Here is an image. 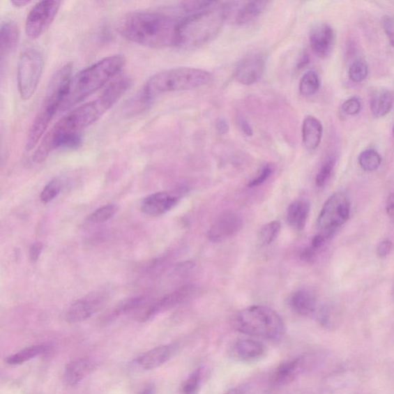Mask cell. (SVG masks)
Wrapping results in <instances>:
<instances>
[{
    "mask_svg": "<svg viewBox=\"0 0 394 394\" xmlns=\"http://www.w3.org/2000/svg\"><path fill=\"white\" fill-rule=\"evenodd\" d=\"M243 225V219L239 214L225 212L213 222L208 232V238L213 243L224 242L239 233Z\"/></svg>",
    "mask_w": 394,
    "mask_h": 394,
    "instance_id": "4fadbf2b",
    "label": "cell"
},
{
    "mask_svg": "<svg viewBox=\"0 0 394 394\" xmlns=\"http://www.w3.org/2000/svg\"><path fill=\"white\" fill-rule=\"evenodd\" d=\"M269 3L268 1H251L243 4L236 14V24L243 26L251 23L264 12Z\"/></svg>",
    "mask_w": 394,
    "mask_h": 394,
    "instance_id": "484cf974",
    "label": "cell"
},
{
    "mask_svg": "<svg viewBox=\"0 0 394 394\" xmlns=\"http://www.w3.org/2000/svg\"><path fill=\"white\" fill-rule=\"evenodd\" d=\"M193 288L192 287H184L177 291L162 296L157 302L151 305L139 315L138 319L141 322H145L157 316L161 312L175 307L181 303L192 294Z\"/></svg>",
    "mask_w": 394,
    "mask_h": 394,
    "instance_id": "ac0fdd59",
    "label": "cell"
},
{
    "mask_svg": "<svg viewBox=\"0 0 394 394\" xmlns=\"http://www.w3.org/2000/svg\"><path fill=\"white\" fill-rule=\"evenodd\" d=\"M273 174V167L270 165L264 167L259 176L252 180L248 185L249 188H254L263 184Z\"/></svg>",
    "mask_w": 394,
    "mask_h": 394,
    "instance_id": "ab89813d",
    "label": "cell"
},
{
    "mask_svg": "<svg viewBox=\"0 0 394 394\" xmlns=\"http://www.w3.org/2000/svg\"><path fill=\"white\" fill-rule=\"evenodd\" d=\"M342 109L347 115L355 116L360 113L361 102L358 98H349L342 105Z\"/></svg>",
    "mask_w": 394,
    "mask_h": 394,
    "instance_id": "74e56055",
    "label": "cell"
},
{
    "mask_svg": "<svg viewBox=\"0 0 394 394\" xmlns=\"http://www.w3.org/2000/svg\"><path fill=\"white\" fill-rule=\"evenodd\" d=\"M116 211V206L114 204L103 206L89 215L86 220L94 225L103 224L112 218Z\"/></svg>",
    "mask_w": 394,
    "mask_h": 394,
    "instance_id": "836d02e7",
    "label": "cell"
},
{
    "mask_svg": "<svg viewBox=\"0 0 394 394\" xmlns=\"http://www.w3.org/2000/svg\"><path fill=\"white\" fill-rule=\"evenodd\" d=\"M310 210V204L305 200H296L289 206L287 219L289 226L302 230L306 226Z\"/></svg>",
    "mask_w": 394,
    "mask_h": 394,
    "instance_id": "d4e9b609",
    "label": "cell"
},
{
    "mask_svg": "<svg viewBox=\"0 0 394 394\" xmlns=\"http://www.w3.org/2000/svg\"><path fill=\"white\" fill-rule=\"evenodd\" d=\"M229 353L236 361L252 363L258 362L264 358L266 348L257 340L243 338L234 342Z\"/></svg>",
    "mask_w": 394,
    "mask_h": 394,
    "instance_id": "5bb4252c",
    "label": "cell"
},
{
    "mask_svg": "<svg viewBox=\"0 0 394 394\" xmlns=\"http://www.w3.org/2000/svg\"><path fill=\"white\" fill-rule=\"evenodd\" d=\"M185 15L179 4L130 12L121 20L119 32L126 40L147 48L176 47Z\"/></svg>",
    "mask_w": 394,
    "mask_h": 394,
    "instance_id": "7a4b0ae2",
    "label": "cell"
},
{
    "mask_svg": "<svg viewBox=\"0 0 394 394\" xmlns=\"http://www.w3.org/2000/svg\"><path fill=\"white\" fill-rule=\"evenodd\" d=\"M309 63V56L308 55H303L301 58L298 65H297V69H301L303 66H306V65Z\"/></svg>",
    "mask_w": 394,
    "mask_h": 394,
    "instance_id": "c3c4849f",
    "label": "cell"
},
{
    "mask_svg": "<svg viewBox=\"0 0 394 394\" xmlns=\"http://www.w3.org/2000/svg\"><path fill=\"white\" fill-rule=\"evenodd\" d=\"M281 225L279 221L268 222L260 229L258 236L259 243L262 246H268L280 234Z\"/></svg>",
    "mask_w": 394,
    "mask_h": 394,
    "instance_id": "1f68e13d",
    "label": "cell"
},
{
    "mask_svg": "<svg viewBox=\"0 0 394 394\" xmlns=\"http://www.w3.org/2000/svg\"><path fill=\"white\" fill-rule=\"evenodd\" d=\"M308 361L304 356H298L280 364L271 377L273 388H282L294 382L304 371Z\"/></svg>",
    "mask_w": 394,
    "mask_h": 394,
    "instance_id": "2e32d148",
    "label": "cell"
},
{
    "mask_svg": "<svg viewBox=\"0 0 394 394\" xmlns=\"http://www.w3.org/2000/svg\"><path fill=\"white\" fill-rule=\"evenodd\" d=\"M368 65L363 59H356L349 69V77L354 83H361L368 77Z\"/></svg>",
    "mask_w": 394,
    "mask_h": 394,
    "instance_id": "d590c367",
    "label": "cell"
},
{
    "mask_svg": "<svg viewBox=\"0 0 394 394\" xmlns=\"http://www.w3.org/2000/svg\"><path fill=\"white\" fill-rule=\"evenodd\" d=\"M225 394H252V388L249 384H242L234 386Z\"/></svg>",
    "mask_w": 394,
    "mask_h": 394,
    "instance_id": "7bdbcfd3",
    "label": "cell"
},
{
    "mask_svg": "<svg viewBox=\"0 0 394 394\" xmlns=\"http://www.w3.org/2000/svg\"><path fill=\"white\" fill-rule=\"evenodd\" d=\"M394 95L388 89L379 88L372 93L370 110L375 117L381 118L388 115L393 109Z\"/></svg>",
    "mask_w": 394,
    "mask_h": 394,
    "instance_id": "cb8c5ba5",
    "label": "cell"
},
{
    "mask_svg": "<svg viewBox=\"0 0 394 394\" xmlns=\"http://www.w3.org/2000/svg\"><path fill=\"white\" fill-rule=\"evenodd\" d=\"M29 3H31V1H27V0H16V1H12L11 4L13 5L15 7H24Z\"/></svg>",
    "mask_w": 394,
    "mask_h": 394,
    "instance_id": "7dc6e473",
    "label": "cell"
},
{
    "mask_svg": "<svg viewBox=\"0 0 394 394\" xmlns=\"http://www.w3.org/2000/svg\"><path fill=\"white\" fill-rule=\"evenodd\" d=\"M323 137V126L315 116L304 119L302 125V140L305 148L312 151L321 144Z\"/></svg>",
    "mask_w": 394,
    "mask_h": 394,
    "instance_id": "7402d4cb",
    "label": "cell"
},
{
    "mask_svg": "<svg viewBox=\"0 0 394 394\" xmlns=\"http://www.w3.org/2000/svg\"><path fill=\"white\" fill-rule=\"evenodd\" d=\"M62 189V183L55 178L47 183L40 193V200L43 204H48L54 199Z\"/></svg>",
    "mask_w": 394,
    "mask_h": 394,
    "instance_id": "8d00e7d4",
    "label": "cell"
},
{
    "mask_svg": "<svg viewBox=\"0 0 394 394\" xmlns=\"http://www.w3.org/2000/svg\"><path fill=\"white\" fill-rule=\"evenodd\" d=\"M43 249V245L40 242H36L32 245L31 249H29V259H31L33 263L36 262L39 259Z\"/></svg>",
    "mask_w": 394,
    "mask_h": 394,
    "instance_id": "b9f144b4",
    "label": "cell"
},
{
    "mask_svg": "<svg viewBox=\"0 0 394 394\" xmlns=\"http://www.w3.org/2000/svg\"><path fill=\"white\" fill-rule=\"evenodd\" d=\"M212 78L211 73L197 68H177L162 70L146 80L139 101L147 106L162 93L193 90L211 83Z\"/></svg>",
    "mask_w": 394,
    "mask_h": 394,
    "instance_id": "5b68a950",
    "label": "cell"
},
{
    "mask_svg": "<svg viewBox=\"0 0 394 394\" xmlns=\"http://www.w3.org/2000/svg\"><path fill=\"white\" fill-rule=\"evenodd\" d=\"M358 162L363 170L372 172V171H375L380 167L382 158L380 153L374 149H368L359 155Z\"/></svg>",
    "mask_w": 394,
    "mask_h": 394,
    "instance_id": "f1b7e54d",
    "label": "cell"
},
{
    "mask_svg": "<svg viewBox=\"0 0 394 394\" xmlns=\"http://www.w3.org/2000/svg\"><path fill=\"white\" fill-rule=\"evenodd\" d=\"M19 42V29L12 21H5L0 27V56L1 62L16 49Z\"/></svg>",
    "mask_w": 394,
    "mask_h": 394,
    "instance_id": "603a6c76",
    "label": "cell"
},
{
    "mask_svg": "<svg viewBox=\"0 0 394 394\" xmlns=\"http://www.w3.org/2000/svg\"><path fill=\"white\" fill-rule=\"evenodd\" d=\"M234 328L246 335L279 340L285 335L284 321L274 310L265 306L245 308L234 318Z\"/></svg>",
    "mask_w": 394,
    "mask_h": 394,
    "instance_id": "52a82bcc",
    "label": "cell"
},
{
    "mask_svg": "<svg viewBox=\"0 0 394 394\" xmlns=\"http://www.w3.org/2000/svg\"><path fill=\"white\" fill-rule=\"evenodd\" d=\"M238 124H239V128L241 131L247 137H252V135H254V130H252L251 125L246 119L243 117L239 118V120H238Z\"/></svg>",
    "mask_w": 394,
    "mask_h": 394,
    "instance_id": "ee69618b",
    "label": "cell"
},
{
    "mask_svg": "<svg viewBox=\"0 0 394 394\" xmlns=\"http://www.w3.org/2000/svg\"><path fill=\"white\" fill-rule=\"evenodd\" d=\"M61 2L41 1L29 11L26 21V32L31 39L39 38L54 23Z\"/></svg>",
    "mask_w": 394,
    "mask_h": 394,
    "instance_id": "30bf717a",
    "label": "cell"
},
{
    "mask_svg": "<svg viewBox=\"0 0 394 394\" xmlns=\"http://www.w3.org/2000/svg\"><path fill=\"white\" fill-rule=\"evenodd\" d=\"M107 300L105 292H93L73 303L66 312V321L72 324L86 321L98 312Z\"/></svg>",
    "mask_w": 394,
    "mask_h": 394,
    "instance_id": "7c38bea8",
    "label": "cell"
},
{
    "mask_svg": "<svg viewBox=\"0 0 394 394\" xmlns=\"http://www.w3.org/2000/svg\"><path fill=\"white\" fill-rule=\"evenodd\" d=\"M382 27L391 45L394 47V17L386 15L382 19Z\"/></svg>",
    "mask_w": 394,
    "mask_h": 394,
    "instance_id": "f35d334b",
    "label": "cell"
},
{
    "mask_svg": "<svg viewBox=\"0 0 394 394\" xmlns=\"http://www.w3.org/2000/svg\"><path fill=\"white\" fill-rule=\"evenodd\" d=\"M215 129L220 135H225L229 132V125L225 119H218L217 123H215Z\"/></svg>",
    "mask_w": 394,
    "mask_h": 394,
    "instance_id": "f6af8a7d",
    "label": "cell"
},
{
    "mask_svg": "<svg viewBox=\"0 0 394 394\" xmlns=\"http://www.w3.org/2000/svg\"><path fill=\"white\" fill-rule=\"evenodd\" d=\"M72 76V66L66 64L52 79L45 98L29 130L26 145L27 151L33 150L40 143L50 123L58 111H61Z\"/></svg>",
    "mask_w": 394,
    "mask_h": 394,
    "instance_id": "8992f818",
    "label": "cell"
},
{
    "mask_svg": "<svg viewBox=\"0 0 394 394\" xmlns=\"http://www.w3.org/2000/svg\"><path fill=\"white\" fill-rule=\"evenodd\" d=\"M393 249V243L390 240H385L379 243L377 254L380 257H388Z\"/></svg>",
    "mask_w": 394,
    "mask_h": 394,
    "instance_id": "60d3db41",
    "label": "cell"
},
{
    "mask_svg": "<svg viewBox=\"0 0 394 394\" xmlns=\"http://www.w3.org/2000/svg\"><path fill=\"white\" fill-rule=\"evenodd\" d=\"M144 301V297L143 296L131 297V298L123 301L117 305L116 308L107 316V321H111L120 316L130 313V312L141 306Z\"/></svg>",
    "mask_w": 394,
    "mask_h": 394,
    "instance_id": "83f0119b",
    "label": "cell"
},
{
    "mask_svg": "<svg viewBox=\"0 0 394 394\" xmlns=\"http://www.w3.org/2000/svg\"><path fill=\"white\" fill-rule=\"evenodd\" d=\"M154 393V388L153 386H148L147 388L139 394H153Z\"/></svg>",
    "mask_w": 394,
    "mask_h": 394,
    "instance_id": "681fc988",
    "label": "cell"
},
{
    "mask_svg": "<svg viewBox=\"0 0 394 394\" xmlns=\"http://www.w3.org/2000/svg\"><path fill=\"white\" fill-rule=\"evenodd\" d=\"M321 86L318 74L315 70H310L304 74L300 83V93L305 96L315 94Z\"/></svg>",
    "mask_w": 394,
    "mask_h": 394,
    "instance_id": "f546056e",
    "label": "cell"
},
{
    "mask_svg": "<svg viewBox=\"0 0 394 394\" xmlns=\"http://www.w3.org/2000/svg\"><path fill=\"white\" fill-rule=\"evenodd\" d=\"M50 349V346L47 344L29 347L16 354L9 356L6 361L7 363L10 364V365H19V364L26 363L35 358L36 356L48 354Z\"/></svg>",
    "mask_w": 394,
    "mask_h": 394,
    "instance_id": "4316f807",
    "label": "cell"
},
{
    "mask_svg": "<svg viewBox=\"0 0 394 394\" xmlns=\"http://www.w3.org/2000/svg\"><path fill=\"white\" fill-rule=\"evenodd\" d=\"M386 212L391 218L394 219V192L386 200Z\"/></svg>",
    "mask_w": 394,
    "mask_h": 394,
    "instance_id": "bcb514c9",
    "label": "cell"
},
{
    "mask_svg": "<svg viewBox=\"0 0 394 394\" xmlns=\"http://www.w3.org/2000/svg\"><path fill=\"white\" fill-rule=\"evenodd\" d=\"M289 307L303 317H315L319 310L316 295L308 289L296 291L289 301Z\"/></svg>",
    "mask_w": 394,
    "mask_h": 394,
    "instance_id": "ffe728a7",
    "label": "cell"
},
{
    "mask_svg": "<svg viewBox=\"0 0 394 394\" xmlns=\"http://www.w3.org/2000/svg\"><path fill=\"white\" fill-rule=\"evenodd\" d=\"M128 77L111 83L99 98L82 105L66 114L44 135L33 154L36 163L45 161L58 149H75L82 143V132L98 122L129 90Z\"/></svg>",
    "mask_w": 394,
    "mask_h": 394,
    "instance_id": "6da1fadb",
    "label": "cell"
},
{
    "mask_svg": "<svg viewBox=\"0 0 394 394\" xmlns=\"http://www.w3.org/2000/svg\"><path fill=\"white\" fill-rule=\"evenodd\" d=\"M393 136H394V126H393Z\"/></svg>",
    "mask_w": 394,
    "mask_h": 394,
    "instance_id": "816d5d0a",
    "label": "cell"
},
{
    "mask_svg": "<svg viewBox=\"0 0 394 394\" xmlns=\"http://www.w3.org/2000/svg\"><path fill=\"white\" fill-rule=\"evenodd\" d=\"M351 215V202L347 193H333L324 204L317 218L319 234L327 240L334 235L348 220Z\"/></svg>",
    "mask_w": 394,
    "mask_h": 394,
    "instance_id": "9c48e42d",
    "label": "cell"
},
{
    "mask_svg": "<svg viewBox=\"0 0 394 394\" xmlns=\"http://www.w3.org/2000/svg\"><path fill=\"white\" fill-rule=\"evenodd\" d=\"M315 317L318 322L326 328H333L339 324V314L329 307L319 308Z\"/></svg>",
    "mask_w": 394,
    "mask_h": 394,
    "instance_id": "e575fe53",
    "label": "cell"
},
{
    "mask_svg": "<svg viewBox=\"0 0 394 394\" xmlns=\"http://www.w3.org/2000/svg\"><path fill=\"white\" fill-rule=\"evenodd\" d=\"M44 56L37 48L28 49L20 57L17 66V86L20 98L29 100L38 87L44 68Z\"/></svg>",
    "mask_w": 394,
    "mask_h": 394,
    "instance_id": "ba28073f",
    "label": "cell"
},
{
    "mask_svg": "<svg viewBox=\"0 0 394 394\" xmlns=\"http://www.w3.org/2000/svg\"><path fill=\"white\" fill-rule=\"evenodd\" d=\"M266 64V55L264 52L250 54L238 63L235 71L236 80L245 86L257 83L264 75Z\"/></svg>",
    "mask_w": 394,
    "mask_h": 394,
    "instance_id": "8fae6325",
    "label": "cell"
},
{
    "mask_svg": "<svg viewBox=\"0 0 394 394\" xmlns=\"http://www.w3.org/2000/svg\"><path fill=\"white\" fill-rule=\"evenodd\" d=\"M181 197L173 192H158L146 197L141 206V210L151 217L157 218L172 210L180 202Z\"/></svg>",
    "mask_w": 394,
    "mask_h": 394,
    "instance_id": "9a60e30c",
    "label": "cell"
},
{
    "mask_svg": "<svg viewBox=\"0 0 394 394\" xmlns=\"http://www.w3.org/2000/svg\"><path fill=\"white\" fill-rule=\"evenodd\" d=\"M178 349L177 344L162 345L138 356L133 365L141 370L149 371L157 369L173 358Z\"/></svg>",
    "mask_w": 394,
    "mask_h": 394,
    "instance_id": "e0dca14e",
    "label": "cell"
},
{
    "mask_svg": "<svg viewBox=\"0 0 394 394\" xmlns=\"http://www.w3.org/2000/svg\"><path fill=\"white\" fill-rule=\"evenodd\" d=\"M312 49L321 57L331 54L335 43V33L333 27L327 24H319L312 28L310 33Z\"/></svg>",
    "mask_w": 394,
    "mask_h": 394,
    "instance_id": "d6986e66",
    "label": "cell"
},
{
    "mask_svg": "<svg viewBox=\"0 0 394 394\" xmlns=\"http://www.w3.org/2000/svg\"><path fill=\"white\" fill-rule=\"evenodd\" d=\"M336 158L333 155H328L322 162L321 168L316 177L317 187L322 188L329 182L332 176Z\"/></svg>",
    "mask_w": 394,
    "mask_h": 394,
    "instance_id": "4dcf8cb0",
    "label": "cell"
},
{
    "mask_svg": "<svg viewBox=\"0 0 394 394\" xmlns=\"http://www.w3.org/2000/svg\"><path fill=\"white\" fill-rule=\"evenodd\" d=\"M96 368V363L90 358H79L68 364L64 372V382L69 386L79 384L90 375Z\"/></svg>",
    "mask_w": 394,
    "mask_h": 394,
    "instance_id": "44dd1931",
    "label": "cell"
},
{
    "mask_svg": "<svg viewBox=\"0 0 394 394\" xmlns=\"http://www.w3.org/2000/svg\"><path fill=\"white\" fill-rule=\"evenodd\" d=\"M234 3L218 2L210 9L184 17L178 32L176 47L195 50L211 42L224 26Z\"/></svg>",
    "mask_w": 394,
    "mask_h": 394,
    "instance_id": "277c9868",
    "label": "cell"
},
{
    "mask_svg": "<svg viewBox=\"0 0 394 394\" xmlns=\"http://www.w3.org/2000/svg\"><path fill=\"white\" fill-rule=\"evenodd\" d=\"M203 374V368H199L195 370H193L183 381L181 386V393L197 394L199 390L200 385H202Z\"/></svg>",
    "mask_w": 394,
    "mask_h": 394,
    "instance_id": "d6a6232c",
    "label": "cell"
},
{
    "mask_svg": "<svg viewBox=\"0 0 394 394\" xmlns=\"http://www.w3.org/2000/svg\"><path fill=\"white\" fill-rule=\"evenodd\" d=\"M393 299H394V288H393Z\"/></svg>",
    "mask_w": 394,
    "mask_h": 394,
    "instance_id": "f907efd6",
    "label": "cell"
},
{
    "mask_svg": "<svg viewBox=\"0 0 394 394\" xmlns=\"http://www.w3.org/2000/svg\"><path fill=\"white\" fill-rule=\"evenodd\" d=\"M125 63L122 55L109 56L72 76L61 112L76 106L106 86L123 70Z\"/></svg>",
    "mask_w": 394,
    "mask_h": 394,
    "instance_id": "3957f363",
    "label": "cell"
}]
</instances>
